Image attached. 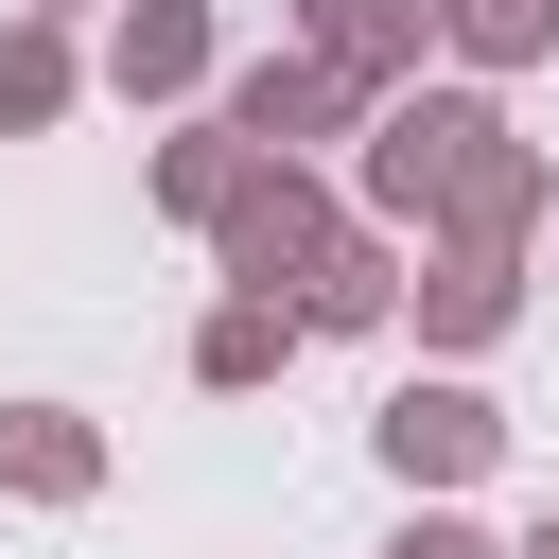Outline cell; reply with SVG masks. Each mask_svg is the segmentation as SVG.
<instances>
[{
  "mask_svg": "<svg viewBox=\"0 0 559 559\" xmlns=\"http://www.w3.org/2000/svg\"><path fill=\"white\" fill-rule=\"evenodd\" d=\"M489 140H507V87H489V70H454V87H384L367 140H349V210L402 227V245H437L454 192L489 175Z\"/></svg>",
  "mask_w": 559,
  "mask_h": 559,
  "instance_id": "obj_1",
  "label": "cell"
},
{
  "mask_svg": "<svg viewBox=\"0 0 559 559\" xmlns=\"http://www.w3.org/2000/svg\"><path fill=\"white\" fill-rule=\"evenodd\" d=\"M332 227H349V175H332V157H262V140H245V175H227V210H210V280H280V297H297Z\"/></svg>",
  "mask_w": 559,
  "mask_h": 559,
  "instance_id": "obj_2",
  "label": "cell"
},
{
  "mask_svg": "<svg viewBox=\"0 0 559 559\" xmlns=\"http://www.w3.org/2000/svg\"><path fill=\"white\" fill-rule=\"evenodd\" d=\"M367 454H384V489H472V472H507V402L472 367H419V384H384Z\"/></svg>",
  "mask_w": 559,
  "mask_h": 559,
  "instance_id": "obj_3",
  "label": "cell"
},
{
  "mask_svg": "<svg viewBox=\"0 0 559 559\" xmlns=\"http://www.w3.org/2000/svg\"><path fill=\"white\" fill-rule=\"evenodd\" d=\"M210 105H227L262 157H332V140H367V87H349L332 52H297V35H280V52H245V70H210Z\"/></svg>",
  "mask_w": 559,
  "mask_h": 559,
  "instance_id": "obj_4",
  "label": "cell"
},
{
  "mask_svg": "<svg viewBox=\"0 0 559 559\" xmlns=\"http://www.w3.org/2000/svg\"><path fill=\"white\" fill-rule=\"evenodd\" d=\"M402 314H419L437 367L507 349V332H524V245H419V262H402Z\"/></svg>",
  "mask_w": 559,
  "mask_h": 559,
  "instance_id": "obj_5",
  "label": "cell"
},
{
  "mask_svg": "<svg viewBox=\"0 0 559 559\" xmlns=\"http://www.w3.org/2000/svg\"><path fill=\"white\" fill-rule=\"evenodd\" d=\"M210 70H227V17H210V0H105V87H122L140 122L210 105Z\"/></svg>",
  "mask_w": 559,
  "mask_h": 559,
  "instance_id": "obj_6",
  "label": "cell"
},
{
  "mask_svg": "<svg viewBox=\"0 0 559 559\" xmlns=\"http://www.w3.org/2000/svg\"><path fill=\"white\" fill-rule=\"evenodd\" d=\"M297 349H314V314H297L280 280H227V297L192 314V384H210V402H262Z\"/></svg>",
  "mask_w": 559,
  "mask_h": 559,
  "instance_id": "obj_7",
  "label": "cell"
},
{
  "mask_svg": "<svg viewBox=\"0 0 559 559\" xmlns=\"http://www.w3.org/2000/svg\"><path fill=\"white\" fill-rule=\"evenodd\" d=\"M0 507H105V419L87 402H0Z\"/></svg>",
  "mask_w": 559,
  "mask_h": 559,
  "instance_id": "obj_8",
  "label": "cell"
},
{
  "mask_svg": "<svg viewBox=\"0 0 559 559\" xmlns=\"http://www.w3.org/2000/svg\"><path fill=\"white\" fill-rule=\"evenodd\" d=\"M297 52H332V70L384 105V87H419V52H437V0H297Z\"/></svg>",
  "mask_w": 559,
  "mask_h": 559,
  "instance_id": "obj_9",
  "label": "cell"
},
{
  "mask_svg": "<svg viewBox=\"0 0 559 559\" xmlns=\"http://www.w3.org/2000/svg\"><path fill=\"white\" fill-rule=\"evenodd\" d=\"M402 262H419V245L349 210V227L314 245V280H297V314H314V332H384V314H402Z\"/></svg>",
  "mask_w": 559,
  "mask_h": 559,
  "instance_id": "obj_10",
  "label": "cell"
},
{
  "mask_svg": "<svg viewBox=\"0 0 559 559\" xmlns=\"http://www.w3.org/2000/svg\"><path fill=\"white\" fill-rule=\"evenodd\" d=\"M70 105H87V52H70L52 0H17V17H0V140H52Z\"/></svg>",
  "mask_w": 559,
  "mask_h": 559,
  "instance_id": "obj_11",
  "label": "cell"
},
{
  "mask_svg": "<svg viewBox=\"0 0 559 559\" xmlns=\"http://www.w3.org/2000/svg\"><path fill=\"white\" fill-rule=\"evenodd\" d=\"M227 175H245V122H227V105H175V122H157V157H140V192H157V210H175L192 245H210Z\"/></svg>",
  "mask_w": 559,
  "mask_h": 559,
  "instance_id": "obj_12",
  "label": "cell"
},
{
  "mask_svg": "<svg viewBox=\"0 0 559 559\" xmlns=\"http://www.w3.org/2000/svg\"><path fill=\"white\" fill-rule=\"evenodd\" d=\"M437 52L489 70V87H524V70H559V0H437Z\"/></svg>",
  "mask_w": 559,
  "mask_h": 559,
  "instance_id": "obj_13",
  "label": "cell"
},
{
  "mask_svg": "<svg viewBox=\"0 0 559 559\" xmlns=\"http://www.w3.org/2000/svg\"><path fill=\"white\" fill-rule=\"evenodd\" d=\"M384 559H507V542H489V524H472L454 489H402V524H384Z\"/></svg>",
  "mask_w": 559,
  "mask_h": 559,
  "instance_id": "obj_14",
  "label": "cell"
},
{
  "mask_svg": "<svg viewBox=\"0 0 559 559\" xmlns=\"http://www.w3.org/2000/svg\"><path fill=\"white\" fill-rule=\"evenodd\" d=\"M507 559H559V507H542V524H524V542H507Z\"/></svg>",
  "mask_w": 559,
  "mask_h": 559,
  "instance_id": "obj_15",
  "label": "cell"
},
{
  "mask_svg": "<svg viewBox=\"0 0 559 559\" xmlns=\"http://www.w3.org/2000/svg\"><path fill=\"white\" fill-rule=\"evenodd\" d=\"M52 17H105V0H52Z\"/></svg>",
  "mask_w": 559,
  "mask_h": 559,
  "instance_id": "obj_16",
  "label": "cell"
}]
</instances>
